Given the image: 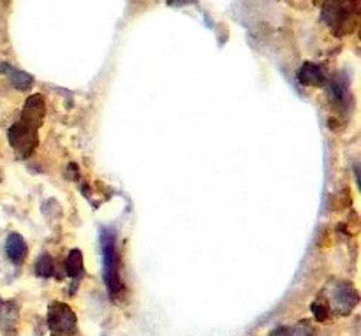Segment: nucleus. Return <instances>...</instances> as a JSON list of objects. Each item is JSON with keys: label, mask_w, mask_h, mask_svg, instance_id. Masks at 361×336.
Instances as JSON below:
<instances>
[{"label": "nucleus", "mask_w": 361, "mask_h": 336, "mask_svg": "<svg viewBox=\"0 0 361 336\" xmlns=\"http://www.w3.org/2000/svg\"><path fill=\"white\" fill-rule=\"evenodd\" d=\"M101 249H102V277H104L106 289L111 299L120 298L123 292L122 277H120V257L116 250V236L111 229L101 231Z\"/></svg>", "instance_id": "obj_3"}, {"label": "nucleus", "mask_w": 361, "mask_h": 336, "mask_svg": "<svg viewBox=\"0 0 361 336\" xmlns=\"http://www.w3.org/2000/svg\"><path fill=\"white\" fill-rule=\"evenodd\" d=\"M0 309H2V301H0Z\"/></svg>", "instance_id": "obj_16"}, {"label": "nucleus", "mask_w": 361, "mask_h": 336, "mask_svg": "<svg viewBox=\"0 0 361 336\" xmlns=\"http://www.w3.org/2000/svg\"><path fill=\"white\" fill-rule=\"evenodd\" d=\"M321 18L337 35H348L358 27V0H324Z\"/></svg>", "instance_id": "obj_2"}, {"label": "nucleus", "mask_w": 361, "mask_h": 336, "mask_svg": "<svg viewBox=\"0 0 361 336\" xmlns=\"http://www.w3.org/2000/svg\"><path fill=\"white\" fill-rule=\"evenodd\" d=\"M46 104L41 94H34L27 99L21 115L7 130V139L13 147L14 154L20 158H28L34 155L39 144V129L44 122Z\"/></svg>", "instance_id": "obj_1"}, {"label": "nucleus", "mask_w": 361, "mask_h": 336, "mask_svg": "<svg viewBox=\"0 0 361 336\" xmlns=\"http://www.w3.org/2000/svg\"><path fill=\"white\" fill-rule=\"evenodd\" d=\"M46 321H48V330L51 336H73L78 331L76 313L66 303H49Z\"/></svg>", "instance_id": "obj_5"}, {"label": "nucleus", "mask_w": 361, "mask_h": 336, "mask_svg": "<svg viewBox=\"0 0 361 336\" xmlns=\"http://www.w3.org/2000/svg\"><path fill=\"white\" fill-rule=\"evenodd\" d=\"M324 301L331 313L337 316H349L358 306L360 294L348 282H330L324 291Z\"/></svg>", "instance_id": "obj_4"}, {"label": "nucleus", "mask_w": 361, "mask_h": 336, "mask_svg": "<svg viewBox=\"0 0 361 336\" xmlns=\"http://www.w3.org/2000/svg\"><path fill=\"white\" fill-rule=\"evenodd\" d=\"M298 81L303 87H324L328 83V77L323 67L312 62H305L298 70Z\"/></svg>", "instance_id": "obj_6"}, {"label": "nucleus", "mask_w": 361, "mask_h": 336, "mask_svg": "<svg viewBox=\"0 0 361 336\" xmlns=\"http://www.w3.org/2000/svg\"><path fill=\"white\" fill-rule=\"evenodd\" d=\"M63 270H66L67 277H71L74 280V287H73V291H74L85 275L83 254H81V250H78V249L71 250V254L67 256V259H66V264H63Z\"/></svg>", "instance_id": "obj_10"}, {"label": "nucleus", "mask_w": 361, "mask_h": 336, "mask_svg": "<svg viewBox=\"0 0 361 336\" xmlns=\"http://www.w3.org/2000/svg\"><path fill=\"white\" fill-rule=\"evenodd\" d=\"M312 313H314V317H316V321L324 323V321L330 319L331 312H330V309H328L326 301H324L323 298H319L312 303Z\"/></svg>", "instance_id": "obj_13"}, {"label": "nucleus", "mask_w": 361, "mask_h": 336, "mask_svg": "<svg viewBox=\"0 0 361 336\" xmlns=\"http://www.w3.org/2000/svg\"><path fill=\"white\" fill-rule=\"evenodd\" d=\"M0 73L6 74V76L9 77L11 85H13L16 90H28V88H32V85H34V77H32L30 74L25 73V70L21 69H16V67L11 66V63L7 62L0 63Z\"/></svg>", "instance_id": "obj_9"}, {"label": "nucleus", "mask_w": 361, "mask_h": 336, "mask_svg": "<svg viewBox=\"0 0 361 336\" xmlns=\"http://www.w3.org/2000/svg\"><path fill=\"white\" fill-rule=\"evenodd\" d=\"M6 254L7 259L13 264H16V266L23 264L28 256V247L27 242L23 239V236L18 235V232H11L6 239Z\"/></svg>", "instance_id": "obj_8"}, {"label": "nucleus", "mask_w": 361, "mask_h": 336, "mask_svg": "<svg viewBox=\"0 0 361 336\" xmlns=\"http://www.w3.org/2000/svg\"><path fill=\"white\" fill-rule=\"evenodd\" d=\"M169 7H185V6H197V0H168Z\"/></svg>", "instance_id": "obj_14"}, {"label": "nucleus", "mask_w": 361, "mask_h": 336, "mask_svg": "<svg viewBox=\"0 0 361 336\" xmlns=\"http://www.w3.org/2000/svg\"><path fill=\"white\" fill-rule=\"evenodd\" d=\"M326 92H328V97H330V101L334 102L337 108H342L345 109L349 104H351V92H349V85L345 83L342 77H334L331 81H328L326 83Z\"/></svg>", "instance_id": "obj_7"}, {"label": "nucleus", "mask_w": 361, "mask_h": 336, "mask_svg": "<svg viewBox=\"0 0 361 336\" xmlns=\"http://www.w3.org/2000/svg\"><path fill=\"white\" fill-rule=\"evenodd\" d=\"M0 180H2V171H0Z\"/></svg>", "instance_id": "obj_15"}, {"label": "nucleus", "mask_w": 361, "mask_h": 336, "mask_svg": "<svg viewBox=\"0 0 361 336\" xmlns=\"http://www.w3.org/2000/svg\"><path fill=\"white\" fill-rule=\"evenodd\" d=\"M270 336H316V330L309 321H305V323H298L295 326L279 328Z\"/></svg>", "instance_id": "obj_11"}, {"label": "nucleus", "mask_w": 361, "mask_h": 336, "mask_svg": "<svg viewBox=\"0 0 361 336\" xmlns=\"http://www.w3.org/2000/svg\"><path fill=\"white\" fill-rule=\"evenodd\" d=\"M35 275L41 278H51L55 277V263L48 254H42L35 263Z\"/></svg>", "instance_id": "obj_12"}]
</instances>
